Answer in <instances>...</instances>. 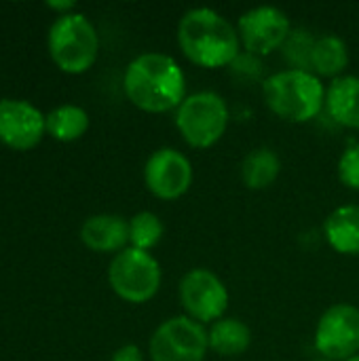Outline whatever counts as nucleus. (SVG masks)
Here are the masks:
<instances>
[{"label": "nucleus", "instance_id": "nucleus-1", "mask_svg": "<svg viewBox=\"0 0 359 361\" xmlns=\"http://www.w3.org/2000/svg\"><path fill=\"white\" fill-rule=\"evenodd\" d=\"M127 99L150 114L178 110L186 97V76L180 63L159 51H148L129 61L123 74Z\"/></svg>", "mask_w": 359, "mask_h": 361}, {"label": "nucleus", "instance_id": "nucleus-2", "mask_svg": "<svg viewBox=\"0 0 359 361\" xmlns=\"http://www.w3.org/2000/svg\"><path fill=\"white\" fill-rule=\"evenodd\" d=\"M178 44L184 57L201 68L231 66L241 53L237 27L218 11L207 6L190 8L178 23Z\"/></svg>", "mask_w": 359, "mask_h": 361}, {"label": "nucleus", "instance_id": "nucleus-3", "mask_svg": "<svg viewBox=\"0 0 359 361\" xmlns=\"http://www.w3.org/2000/svg\"><path fill=\"white\" fill-rule=\"evenodd\" d=\"M262 95L269 110L288 123H309L326 108L322 78L305 70H281L264 78Z\"/></svg>", "mask_w": 359, "mask_h": 361}, {"label": "nucleus", "instance_id": "nucleus-4", "mask_svg": "<svg viewBox=\"0 0 359 361\" xmlns=\"http://www.w3.org/2000/svg\"><path fill=\"white\" fill-rule=\"evenodd\" d=\"M47 44L53 63L66 74L87 72L99 53L97 30L83 13L59 15L49 30Z\"/></svg>", "mask_w": 359, "mask_h": 361}, {"label": "nucleus", "instance_id": "nucleus-5", "mask_svg": "<svg viewBox=\"0 0 359 361\" xmlns=\"http://www.w3.org/2000/svg\"><path fill=\"white\" fill-rule=\"evenodd\" d=\"M229 106L216 91H197L184 97L176 110V127L193 148H212L229 127Z\"/></svg>", "mask_w": 359, "mask_h": 361}, {"label": "nucleus", "instance_id": "nucleus-6", "mask_svg": "<svg viewBox=\"0 0 359 361\" xmlns=\"http://www.w3.org/2000/svg\"><path fill=\"white\" fill-rule=\"evenodd\" d=\"M161 264L150 252L127 247L118 252L108 267V283L112 292L131 305L148 302L161 288Z\"/></svg>", "mask_w": 359, "mask_h": 361}, {"label": "nucleus", "instance_id": "nucleus-7", "mask_svg": "<svg viewBox=\"0 0 359 361\" xmlns=\"http://www.w3.org/2000/svg\"><path fill=\"white\" fill-rule=\"evenodd\" d=\"M209 351L207 330L199 322L176 315L165 319L150 336L152 361H205Z\"/></svg>", "mask_w": 359, "mask_h": 361}, {"label": "nucleus", "instance_id": "nucleus-8", "mask_svg": "<svg viewBox=\"0 0 359 361\" xmlns=\"http://www.w3.org/2000/svg\"><path fill=\"white\" fill-rule=\"evenodd\" d=\"M184 315L201 326L224 317L229 309V290L224 281L209 269H190L178 288Z\"/></svg>", "mask_w": 359, "mask_h": 361}, {"label": "nucleus", "instance_id": "nucleus-9", "mask_svg": "<svg viewBox=\"0 0 359 361\" xmlns=\"http://www.w3.org/2000/svg\"><path fill=\"white\" fill-rule=\"evenodd\" d=\"M315 349L324 360L347 361L359 353V309L349 302L324 311L315 328Z\"/></svg>", "mask_w": 359, "mask_h": 361}, {"label": "nucleus", "instance_id": "nucleus-10", "mask_svg": "<svg viewBox=\"0 0 359 361\" xmlns=\"http://www.w3.org/2000/svg\"><path fill=\"white\" fill-rule=\"evenodd\" d=\"M241 47L254 55H269L284 47L292 32L290 17L279 6L262 4L245 11L237 23Z\"/></svg>", "mask_w": 359, "mask_h": 361}, {"label": "nucleus", "instance_id": "nucleus-11", "mask_svg": "<svg viewBox=\"0 0 359 361\" xmlns=\"http://www.w3.org/2000/svg\"><path fill=\"white\" fill-rule=\"evenodd\" d=\"M144 182L157 199L176 201L184 197L193 184V163L176 148H159L144 165Z\"/></svg>", "mask_w": 359, "mask_h": 361}, {"label": "nucleus", "instance_id": "nucleus-12", "mask_svg": "<svg viewBox=\"0 0 359 361\" xmlns=\"http://www.w3.org/2000/svg\"><path fill=\"white\" fill-rule=\"evenodd\" d=\"M47 133V116L25 99H0V142L13 150H32Z\"/></svg>", "mask_w": 359, "mask_h": 361}, {"label": "nucleus", "instance_id": "nucleus-13", "mask_svg": "<svg viewBox=\"0 0 359 361\" xmlns=\"http://www.w3.org/2000/svg\"><path fill=\"white\" fill-rule=\"evenodd\" d=\"M80 241L93 252L118 254L129 245V220L116 214L89 216L80 226Z\"/></svg>", "mask_w": 359, "mask_h": 361}, {"label": "nucleus", "instance_id": "nucleus-14", "mask_svg": "<svg viewBox=\"0 0 359 361\" xmlns=\"http://www.w3.org/2000/svg\"><path fill=\"white\" fill-rule=\"evenodd\" d=\"M326 112L339 125L359 131V76H339L330 82Z\"/></svg>", "mask_w": 359, "mask_h": 361}, {"label": "nucleus", "instance_id": "nucleus-15", "mask_svg": "<svg viewBox=\"0 0 359 361\" xmlns=\"http://www.w3.org/2000/svg\"><path fill=\"white\" fill-rule=\"evenodd\" d=\"M328 245L345 256H359V205H341L324 222Z\"/></svg>", "mask_w": 359, "mask_h": 361}, {"label": "nucleus", "instance_id": "nucleus-16", "mask_svg": "<svg viewBox=\"0 0 359 361\" xmlns=\"http://www.w3.org/2000/svg\"><path fill=\"white\" fill-rule=\"evenodd\" d=\"M281 171V159L279 154L269 148V146H260L250 150L239 167L241 180L250 190H264L269 188Z\"/></svg>", "mask_w": 359, "mask_h": 361}, {"label": "nucleus", "instance_id": "nucleus-17", "mask_svg": "<svg viewBox=\"0 0 359 361\" xmlns=\"http://www.w3.org/2000/svg\"><path fill=\"white\" fill-rule=\"evenodd\" d=\"M207 341L214 353L222 357H235L248 351V347L252 345V332L241 319L222 317L209 326Z\"/></svg>", "mask_w": 359, "mask_h": 361}, {"label": "nucleus", "instance_id": "nucleus-18", "mask_svg": "<svg viewBox=\"0 0 359 361\" xmlns=\"http://www.w3.org/2000/svg\"><path fill=\"white\" fill-rule=\"evenodd\" d=\"M349 66V49L347 42L336 34H322L315 40L311 72L320 78H339Z\"/></svg>", "mask_w": 359, "mask_h": 361}, {"label": "nucleus", "instance_id": "nucleus-19", "mask_svg": "<svg viewBox=\"0 0 359 361\" xmlns=\"http://www.w3.org/2000/svg\"><path fill=\"white\" fill-rule=\"evenodd\" d=\"M89 129V114L85 108L66 104L47 114V133L57 142H76Z\"/></svg>", "mask_w": 359, "mask_h": 361}, {"label": "nucleus", "instance_id": "nucleus-20", "mask_svg": "<svg viewBox=\"0 0 359 361\" xmlns=\"http://www.w3.org/2000/svg\"><path fill=\"white\" fill-rule=\"evenodd\" d=\"M165 226L161 218L152 212H140L129 220V247L150 252L161 243Z\"/></svg>", "mask_w": 359, "mask_h": 361}, {"label": "nucleus", "instance_id": "nucleus-21", "mask_svg": "<svg viewBox=\"0 0 359 361\" xmlns=\"http://www.w3.org/2000/svg\"><path fill=\"white\" fill-rule=\"evenodd\" d=\"M317 36H313L305 27H292L288 40L284 42V59L292 66V70H305L311 72L313 61V49H315Z\"/></svg>", "mask_w": 359, "mask_h": 361}, {"label": "nucleus", "instance_id": "nucleus-22", "mask_svg": "<svg viewBox=\"0 0 359 361\" xmlns=\"http://www.w3.org/2000/svg\"><path fill=\"white\" fill-rule=\"evenodd\" d=\"M339 178L347 188L359 192V144L349 146L343 152L339 161Z\"/></svg>", "mask_w": 359, "mask_h": 361}, {"label": "nucleus", "instance_id": "nucleus-23", "mask_svg": "<svg viewBox=\"0 0 359 361\" xmlns=\"http://www.w3.org/2000/svg\"><path fill=\"white\" fill-rule=\"evenodd\" d=\"M229 68L233 70V74H235L237 78H241V80H254V78H258L260 72H262V61H260L258 55L245 51V53H239L237 59H235Z\"/></svg>", "mask_w": 359, "mask_h": 361}, {"label": "nucleus", "instance_id": "nucleus-24", "mask_svg": "<svg viewBox=\"0 0 359 361\" xmlns=\"http://www.w3.org/2000/svg\"><path fill=\"white\" fill-rule=\"evenodd\" d=\"M110 361H144V353L138 345H125L114 351Z\"/></svg>", "mask_w": 359, "mask_h": 361}, {"label": "nucleus", "instance_id": "nucleus-25", "mask_svg": "<svg viewBox=\"0 0 359 361\" xmlns=\"http://www.w3.org/2000/svg\"><path fill=\"white\" fill-rule=\"evenodd\" d=\"M49 8L53 11H59V15H68V13H74V2L72 0H66V2H47Z\"/></svg>", "mask_w": 359, "mask_h": 361}, {"label": "nucleus", "instance_id": "nucleus-26", "mask_svg": "<svg viewBox=\"0 0 359 361\" xmlns=\"http://www.w3.org/2000/svg\"><path fill=\"white\" fill-rule=\"evenodd\" d=\"M347 361H359V353H358V355H353L351 360H347Z\"/></svg>", "mask_w": 359, "mask_h": 361}, {"label": "nucleus", "instance_id": "nucleus-27", "mask_svg": "<svg viewBox=\"0 0 359 361\" xmlns=\"http://www.w3.org/2000/svg\"><path fill=\"white\" fill-rule=\"evenodd\" d=\"M315 361H330V360H324V357H322V360H315Z\"/></svg>", "mask_w": 359, "mask_h": 361}]
</instances>
